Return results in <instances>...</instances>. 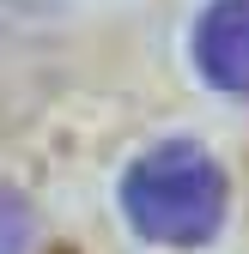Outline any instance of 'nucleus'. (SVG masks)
<instances>
[{
	"mask_svg": "<svg viewBox=\"0 0 249 254\" xmlns=\"http://www.w3.org/2000/svg\"><path fill=\"white\" fill-rule=\"evenodd\" d=\"M30 248V200L12 182H0V254H24Z\"/></svg>",
	"mask_w": 249,
	"mask_h": 254,
	"instance_id": "7ed1b4c3",
	"label": "nucleus"
},
{
	"mask_svg": "<svg viewBox=\"0 0 249 254\" xmlns=\"http://www.w3.org/2000/svg\"><path fill=\"white\" fill-rule=\"evenodd\" d=\"M195 67L213 91H249V0H213L201 12Z\"/></svg>",
	"mask_w": 249,
	"mask_h": 254,
	"instance_id": "f03ea898",
	"label": "nucleus"
},
{
	"mask_svg": "<svg viewBox=\"0 0 249 254\" xmlns=\"http://www.w3.org/2000/svg\"><path fill=\"white\" fill-rule=\"evenodd\" d=\"M225 206H231L225 170L195 139L152 145L122 176V212L158 248H201V242H213L219 224H225Z\"/></svg>",
	"mask_w": 249,
	"mask_h": 254,
	"instance_id": "f257e3e1",
	"label": "nucleus"
}]
</instances>
